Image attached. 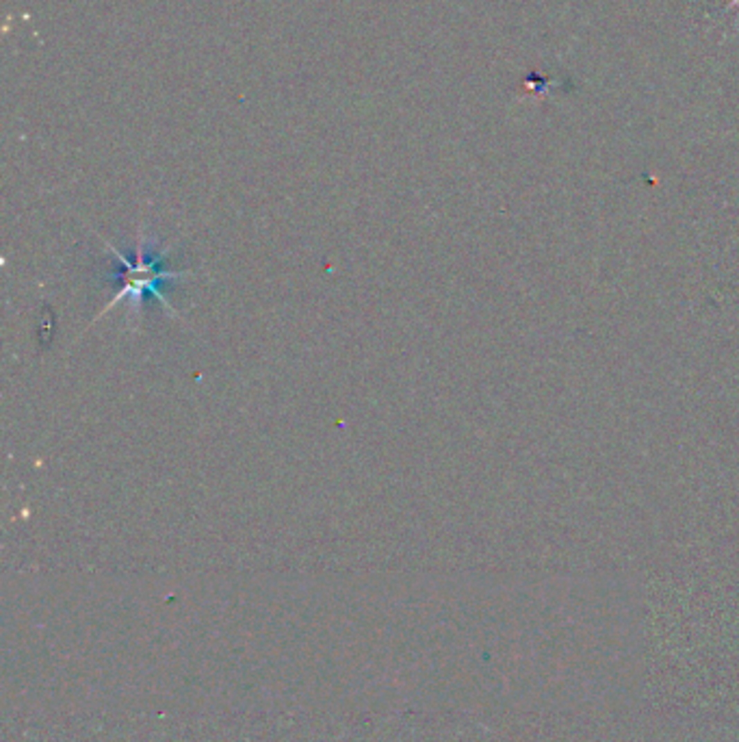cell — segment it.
<instances>
[{
  "label": "cell",
  "instance_id": "cell-1",
  "mask_svg": "<svg viewBox=\"0 0 739 742\" xmlns=\"http://www.w3.org/2000/svg\"><path fill=\"white\" fill-rule=\"evenodd\" d=\"M107 245L111 248V254L117 259V269L109 276V278H113L117 282V293H115V297L109 302V304L103 309V313H100V315L109 313L113 307L120 304L122 300H130L128 304H130L132 313H137L141 309L143 297L148 293L154 295L167 311H172L174 315H178L170 304H167L165 295L161 293V286L167 280L187 278V276H191V272H172V269H165L163 259H165L167 252H150L145 248L141 228H139V234H137V248H134V261L132 263L122 254L120 250H115L111 243H107ZM100 315L94 319V322H98Z\"/></svg>",
  "mask_w": 739,
  "mask_h": 742
},
{
  "label": "cell",
  "instance_id": "cell-2",
  "mask_svg": "<svg viewBox=\"0 0 739 742\" xmlns=\"http://www.w3.org/2000/svg\"><path fill=\"white\" fill-rule=\"evenodd\" d=\"M733 5H735V7H739V0H735V3H733Z\"/></svg>",
  "mask_w": 739,
  "mask_h": 742
}]
</instances>
